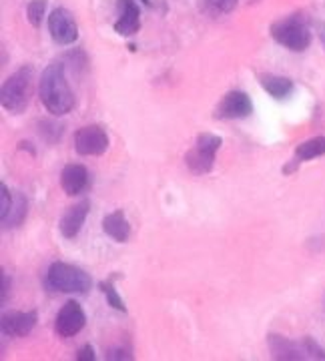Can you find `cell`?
<instances>
[{"instance_id": "9", "label": "cell", "mask_w": 325, "mask_h": 361, "mask_svg": "<svg viewBox=\"0 0 325 361\" xmlns=\"http://www.w3.org/2000/svg\"><path fill=\"white\" fill-rule=\"evenodd\" d=\"M251 113H253V103H251L247 92H243V90H229L215 109V116L221 121L247 118L251 116Z\"/></svg>"}, {"instance_id": "18", "label": "cell", "mask_w": 325, "mask_h": 361, "mask_svg": "<svg viewBox=\"0 0 325 361\" xmlns=\"http://www.w3.org/2000/svg\"><path fill=\"white\" fill-rule=\"evenodd\" d=\"M325 155V137H313V139H307L301 145H298L295 149V157L298 161H313V159H319V157Z\"/></svg>"}, {"instance_id": "22", "label": "cell", "mask_w": 325, "mask_h": 361, "mask_svg": "<svg viewBox=\"0 0 325 361\" xmlns=\"http://www.w3.org/2000/svg\"><path fill=\"white\" fill-rule=\"evenodd\" d=\"M301 348H303L305 355H307L309 360L325 361V349L321 348L313 337H303V339H301Z\"/></svg>"}, {"instance_id": "25", "label": "cell", "mask_w": 325, "mask_h": 361, "mask_svg": "<svg viewBox=\"0 0 325 361\" xmlns=\"http://www.w3.org/2000/svg\"><path fill=\"white\" fill-rule=\"evenodd\" d=\"M106 360H133L129 348H113L106 351Z\"/></svg>"}, {"instance_id": "20", "label": "cell", "mask_w": 325, "mask_h": 361, "mask_svg": "<svg viewBox=\"0 0 325 361\" xmlns=\"http://www.w3.org/2000/svg\"><path fill=\"white\" fill-rule=\"evenodd\" d=\"M101 291L104 293V297H106V303L113 307V310L117 311H127V305H125V301H123V297L118 295V291L115 289V285H113V281H103L101 283Z\"/></svg>"}, {"instance_id": "14", "label": "cell", "mask_w": 325, "mask_h": 361, "mask_svg": "<svg viewBox=\"0 0 325 361\" xmlns=\"http://www.w3.org/2000/svg\"><path fill=\"white\" fill-rule=\"evenodd\" d=\"M267 348L271 351V357L279 361H301L307 360L305 351L301 348V343H295L291 339L283 336L271 334L267 337Z\"/></svg>"}, {"instance_id": "5", "label": "cell", "mask_w": 325, "mask_h": 361, "mask_svg": "<svg viewBox=\"0 0 325 361\" xmlns=\"http://www.w3.org/2000/svg\"><path fill=\"white\" fill-rule=\"evenodd\" d=\"M223 139L213 133H201L195 139L193 149L187 151L185 155V165L193 175H207L213 171L217 151L221 149Z\"/></svg>"}, {"instance_id": "4", "label": "cell", "mask_w": 325, "mask_h": 361, "mask_svg": "<svg viewBox=\"0 0 325 361\" xmlns=\"http://www.w3.org/2000/svg\"><path fill=\"white\" fill-rule=\"evenodd\" d=\"M271 37L287 51L303 52L312 44V28L300 14H291L271 25Z\"/></svg>"}, {"instance_id": "15", "label": "cell", "mask_w": 325, "mask_h": 361, "mask_svg": "<svg viewBox=\"0 0 325 361\" xmlns=\"http://www.w3.org/2000/svg\"><path fill=\"white\" fill-rule=\"evenodd\" d=\"M103 231L117 243H125L130 237V223L123 211H113L103 219Z\"/></svg>"}, {"instance_id": "23", "label": "cell", "mask_w": 325, "mask_h": 361, "mask_svg": "<svg viewBox=\"0 0 325 361\" xmlns=\"http://www.w3.org/2000/svg\"><path fill=\"white\" fill-rule=\"evenodd\" d=\"M13 199L14 197L11 193V189L4 183H0V219H4L8 215V211L13 207Z\"/></svg>"}, {"instance_id": "2", "label": "cell", "mask_w": 325, "mask_h": 361, "mask_svg": "<svg viewBox=\"0 0 325 361\" xmlns=\"http://www.w3.org/2000/svg\"><path fill=\"white\" fill-rule=\"evenodd\" d=\"M32 89H35V71L32 66H23L16 73L2 82L0 89V103L2 109L18 115L26 111V106L30 104L32 99Z\"/></svg>"}, {"instance_id": "27", "label": "cell", "mask_w": 325, "mask_h": 361, "mask_svg": "<svg viewBox=\"0 0 325 361\" xmlns=\"http://www.w3.org/2000/svg\"><path fill=\"white\" fill-rule=\"evenodd\" d=\"M8 291H11V277L6 275V271H2V303H6Z\"/></svg>"}, {"instance_id": "10", "label": "cell", "mask_w": 325, "mask_h": 361, "mask_svg": "<svg viewBox=\"0 0 325 361\" xmlns=\"http://www.w3.org/2000/svg\"><path fill=\"white\" fill-rule=\"evenodd\" d=\"M37 325V311H6L2 313L0 329L6 337H26Z\"/></svg>"}, {"instance_id": "21", "label": "cell", "mask_w": 325, "mask_h": 361, "mask_svg": "<svg viewBox=\"0 0 325 361\" xmlns=\"http://www.w3.org/2000/svg\"><path fill=\"white\" fill-rule=\"evenodd\" d=\"M47 13V0H30L28 6H26V16H28V23L39 28L42 23V16Z\"/></svg>"}, {"instance_id": "1", "label": "cell", "mask_w": 325, "mask_h": 361, "mask_svg": "<svg viewBox=\"0 0 325 361\" xmlns=\"http://www.w3.org/2000/svg\"><path fill=\"white\" fill-rule=\"evenodd\" d=\"M40 103L52 116H63L75 106V92L68 85L63 63H51L39 78Z\"/></svg>"}, {"instance_id": "13", "label": "cell", "mask_w": 325, "mask_h": 361, "mask_svg": "<svg viewBox=\"0 0 325 361\" xmlns=\"http://www.w3.org/2000/svg\"><path fill=\"white\" fill-rule=\"evenodd\" d=\"M121 16L115 23V32L121 37H133L141 28V8L137 0H118Z\"/></svg>"}, {"instance_id": "3", "label": "cell", "mask_w": 325, "mask_h": 361, "mask_svg": "<svg viewBox=\"0 0 325 361\" xmlns=\"http://www.w3.org/2000/svg\"><path fill=\"white\" fill-rule=\"evenodd\" d=\"M47 283L59 293L85 295L91 291L92 279L87 271H82L77 265H70L65 261H54L47 271Z\"/></svg>"}, {"instance_id": "24", "label": "cell", "mask_w": 325, "mask_h": 361, "mask_svg": "<svg viewBox=\"0 0 325 361\" xmlns=\"http://www.w3.org/2000/svg\"><path fill=\"white\" fill-rule=\"evenodd\" d=\"M207 2L211 4V6H213V8H215V11H219V13H223V14H227V13H231V11H233L239 0H207Z\"/></svg>"}, {"instance_id": "11", "label": "cell", "mask_w": 325, "mask_h": 361, "mask_svg": "<svg viewBox=\"0 0 325 361\" xmlns=\"http://www.w3.org/2000/svg\"><path fill=\"white\" fill-rule=\"evenodd\" d=\"M89 183H91L89 169L80 163H68L61 173V187L70 197H78L85 193L89 189Z\"/></svg>"}, {"instance_id": "28", "label": "cell", "mask_w": 325, "mask_h": 361, "mask_svg": "<svg viewBox=\"0 0 325 361\" xmlns=\"http://www.w3.org/2000/svg\"><path fill=\"white\" fill-rule=\"evenodd\" d=\"M317 32H319V37H321V40H324V44H325V25L324 23H317Z\"/></svg>"}, {"instance_id": "12", "label": "cell", "mask_w": 325, "mask_h": 361, "mask_svg": "<svg viewBox=\"0 0 325 361\" xmlns=\"http://www.w3.org/2000/svg\"><path fill=\"white\" fill-rule=\"evenodd\" d=\"M89 211H91V203L89 201H78L77 205L68 207L65 211V215L61 217V223H59L61 235L65 239H75L78 231L82 229L87 217H89Z\"/></svg>"}, {"instance_id": "8", "label": "cell", "mask_w": 325, "mask_h": 361, "mask_svg": "<svg viewBox=\"0 0 325 361\" xmlns=\"http://www.w3.org/2000/svg\"><path fill=\"white\" fill-rule=\"evenodd\" d=\"M85 325H87V315L80 307V303L78 301H66L56 315L54 329L59 336L68 339V337H75L77 334H80Z\"/></svg>"}, {"instance_id": "7", "label": "cell", "mask_w": 325, "mask_h": 361, "mask_svg": "<svg viewBox=\"0 0 325 361\" xmlns=\"http://www.w3.org/2000/svg\"><path fill=\"white\" fill-rule=\"evenodd\" d=\"M49 32L52 40L61 47H70L73 42H77L78 26L70 11H66L63 6L54 8L49 16Z\"/></svg>"}, {"instance_id": "26", "label": "cell", "mask_w": 325, "mask_h": 361, "mask_svg": "<svg viewBox=\"0 0 325 361\" xmlns=\"http://www.w3.org/2000/svg\"><path fill=\"white\" fill-rule=\"evenodd\" d=\"M94 349H92V345H82V348H78L77 351V360L78 361H94Z\"/></svg>"}, {"instance_id": "16", "label": "cell", "mask_w": 325, "mask_h": 361, "mask_svg": "<svg viewBox=\"0 0 325 361\" xmlns=\"http://www.w3.org/2000/svg\"><path fill=\"white\" fill-rule=\"evenodd\" d=\"M259 82L274 99H287L295 90V85L291 78L279 77V75H261Z\"/></svg>"}, {"instance_id": "17", "label": "cell", "mask_w": 325, "mask_h": 361, "mask_svg": "<svg viewBox=\"0 0 325 361\" xmlns=\"http://www.w3.org/2000/svg\"><path fill=\"white\" fill-rule=\"evenodd\" d=\"M26 211H28V201L23 193H16L13 199V207L8 211V215L2 221V229H16L25 223Z\"/></svg>"}, {"instance_id": "6", "label": "cell", "mask_w": 325, "mask_h": 361, "mask_svg": "<svg viewBox=\"0 0 325 361\" xmlns=\"http://www.w3.org/2000/svg\"><path fill=\"white\" fill-rule=\"evenodd\" d=\"M73 142L80 157H101L109 149V135L101 125H87L75 133Z\"/></svg>"}, {"instance_id": "19", "label": "cell", "mask_w": 325, "mask_h": 361, "mask_svg": "<svg viewBox=\"0 0 325 361\" xmlns=\"http://www.w3.org/2000/svg\"><path fill=\"white\" fill-rule=\"evenodd\" d=\"M37 127H39L40 137L49 142V145L59 142L61 141V137H63V125H61V123H56L54 118H40Z\"/></svg>"}]
</instances>
